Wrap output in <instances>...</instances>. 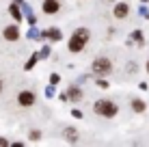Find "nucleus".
<instances>
[{
  "label": "nucleus",
  "instance_id": "f257e3e1",
  "mask_svg": "<svg viewBox=\"0 0 149 147\" xmlns=\"http://www.w3.org/2000/svg\"><path fill=\"white\" fill-rule=\"evenodd\" d=\"M86 41H89V30L86 28H78L74 35H71V39H69V50L71 52H80V50H84Z\"/></svg>",
  "mask_w": 149,
  "mask_h": 147
},
{
  "label": "nucleus",
  "instance_id": "f03ea898",
  "mask_svg": "<svg viewBox=\"0 0 149 147\" xmlns=\"http://www.w3.org/2000/svg\"><path fill=\"white\" fill-rule=\"evenodd\" d=\"M93 110L97 115H102V117H115V115H117V106L112 102H108V100H100V102H95Z\"/></svg>",
  "mask_w": 149,
  "mask_h": 147
},
{
  "label": "nucleus",
  "instance_id": "7ed1b4c3",
  "mask_svg": "<svg viewBox=\"0 0 149 147\" xmlns=\"http://www.w3.org/2000/svg\"><path fill=\"white\" fill-rule=\"evenodd\" d=\"M108 72H112V63H110L108 59H95V61H93V74L106 76Z\"/></svg>",
  "mask_w": 149,
  "mask_h": 147
},
{
  "label": "nucleus",
  "instance_id": "20e7f679",
  "mask_svg": "<svg viewBox=\"0 0 149 147\" xmlns=\"http://www.w3.org/2000/svg\"><path fill=\"white\" fill-rule=\"evenodd\" d=\"M2 35H4V39H7V41H15V39L19 37V30H17V26H7Z\"/></svg>",
  "mask_w": 149,
  "mask_h": 147
},
{
  "label": "nucleus",
  "instance_id": "39448f33",
  "mask_svg": "<svg viewBox=\"0 0 149 147\" xmlns=\"http://www.w3.org/2000/svg\"><path fill=\"white\" fill-rule=\"evenodd\" d=\"M17 102L22 104V106H30L35 102V95L30 93V91H22V93H19V98H17Z\"/></svg>",
  "mask_w": 149,
  "mask_h": 147
},
{
  "label": "nucleus",
  "instance_id": "423d86ee",
  "mask_svg": "<svg viewBox=\"0 0 149 147\" xmlns=\"http://www.w3.org/2000/svg\"><path fill=\"white\" fill-rule=\"evenodd\" d=\"M58 9H61V4L56 0H45L43 2V13H56Z\"/></svg>",
  "mask_w": 149,
  "mask_h": 147
},
{
  "label": "nucleus",
  "instance_id": "0eeeda50",
  "mask_svg": "<svg viewBox=\"0 0 149 147\" xmlns=\"http://www.w3.org/2000/svg\"><path fill=\"white\" fill-rule=\"evenodd\" d=\"M127 11H130V7H127L125 2H121V4H117V7H115V15H117V17H125Z\"/></svg>",
  "mask_w": 149,
  "mask_h": 147
},
{
  "label": "nucleus",
  "instance_id": "6e6552de",
  "mask_svg": "<svg viewBox=\"0 0 149 147\" xmlns=\"http://www.w3.org/2000/svg\"><path fill=\"white\" fill-rule=\"evenodd\" d=\"M67 95H69V100H74V102H78V100L82 98V91H80L78 87H69Z\"/></svg>",
  "mask_w": 149,
  "mask_h": 147
},
{
  "label": "nucleus",
  "instance_id": "1a4fd4ad",
  "mask_svg": "<svg viewBox=\"0 0 149 147\" xmlns=\"http://www.w3.org/2000/svg\"><path fill=\"white\" fill-rule=\"evenodd\" d=\"M43 37H50V39H54V41H58V39H61V30H56V28L43 30Z\"/></svg>",
  "mask_w": 149,
  "mask_h": 147
},
{
  "label": "nucleus",
  "instance_id": "9d476101",
  "mask_svg": "<svg viewBox=\"0 0 149 147\" xmlns=\"http://www.w3.org/2000/svg\"><path fill=\"white\" fill-rule=\"evenodd\" d=\"M65 139H67L69 143H76V141H78V132H76L74 128H67L65 130Z\"/></svg>",
  "mask_w": 149,
  "mask_h": 147
},
{
  "label": "nucleus",
  "instance_id": "9b49d317",
  "mask_svg": "<svg viewBox=\"0 0 149 147\" xmlns=\"http://www.w3.org/2000/svg\"><path fill=\"white\" fill-rule=\"evenodd\" d=\"M132 108H134L136 113H143V110H145V102H143V100H134V102H132Z\"/></svg>",
  "mask_w": 149,
  "mask_h": 147
},
{
  "label": "nucleus",
  "instance_id": "f8f14e48",
  "mask_svg": "<svg viewBox=\"0 0 149 147\" xmlns=\"http://www.w3.org/2000/svg\"><path fill=\"white\" fill-rule=\"evenodd\" d=\"M9 11H11L13 20H17V22L22 20V13H19V7H17V4H11V9H9Z\"/></svg>",
  "mask_w": 149,
  "mask_h": 147
},
{
  "label": "nucleus",
  "instance_id": "ddd939ff",
  "mask_svg": "<svg viewBox=\"0 0 149 147\" xmlns=\"http://www.w3.org/2000/svg\"><path fill=\"white\" fill-rule=\"evenodd\" d=\"M35 63H37V54H33V56L28 59V63H26V69H33V67H35Z\"/></svg>",
  "mask_w": 149,
  "mask_h": 147
},
{
  "label": "nucleus",
  "instance_id": "4468645a",
  "mask_svg": "<svg viewBox=\"0 0 149 147\" xmlns=\"http://www.w3.org/2000/svg\"><path fill=\"white\" fill-rule=\"evenodd\" d=\"M30 139H33V141H39V139H41V132H39V130H35V132H30Z\"/></svg>",
  "mask_w": 149,
  "mask_h": 147
},
{
  "label": "nucleus",
  "instance_id": "2eb2a0df",
  "mask_svg": "<svg viewBox=\"0 0 149 147\" xmlns=\"http://www.w3.org/2000/svg\"><path fill=\"white\" fill-rule=\"evenodd\" d=\"M134 39H136V41H138V45H143V35H141V33H138V30H136V33H134Z\"/></svg>",
  "mask_w": 149,
  "mask_h": 147
},
{
  "label": "nucleus",
  "instance_id": "dca6fc26",
  "mask_svg": "<svg viewBox=\"0 0 149 147\" xmlns=\"http://www.w3.org/2000/svg\"><path fill=\"white\" fill-rule=\"evenodd\" d=\"M50 80H52V84H58V74H52V76H50Z\"/></svg>",
  "mask_w": 149,
  "mask_h": 147
},
{
  "label": "nucleus",
  "instance_id": "f3484780",
  "mask_svg": "<svg viewBox=\"0 0 149 147\" xmlns=\"http://www.w3.org/2000/svg\"><path fill=\"white\" fill-rule=\"evenodd\" d=\"M48 54H50V48H43V50H41V54H39V56H41V59H45Z\"/></svg>",
  "mask_w": 149,
  "mask_h": 147
},
{
  "label": "nucleus",
  "instance_id": "a211bd4d",
  "mask_svg": "<svg viewBox=\"0 0 149 147\" xmlns=\"http://www.w3.org/2000/svg\"><path fill=\"white\" fill-rule=\"evenodd\" d=\"M97 84H100L102 89H106V87H108V82H106V80H97Z\"/></svg>",
  "mask_w": 149,
  "mask_h": 147
},
{
  "label": "nucleus",
  "instance_id": "6ab92c4d",
  "mask_svg": "<svg viewBox=\"0 0 149 147\" xmlns=\"http://www.w3.org/2000/svg\"><path fill=\"white\" fill-rule=\"evenodd\" d=\"M71 117H76V119H80V117H82V113H80V110H74V113H71Z\"/></svg>",
  "mask_w": 149,
  "mask_h": 147
},
{
  "label": "nucleus",
  "instance_id": "aec40b11",
  "mask_svg": "<svg viewBox=\"0 0 149 147\" xmlns=\"http://www.w3.org/2000/svg\"><path fill=\"white\" fill-rule=\"evenodd\" d=\"M141 15H145V17H149V11H147L145 7H141Z\"/></svg>",
  "mask_w": 149,
  "mask_h": 147
},
{
  "label": "nucleus",
  "instance_id": "412c9836",
  "mask_svg": "<svg viewBox=\"0 0 149 147\" xmlns=\"http://www.w3.org/2000/svg\"><path fill=\"white\" fill-rule=\"evenodd\" d=\"M4 145H9V141L7 139H0V147H4Z\"/></svg>",
  "mask_w": 149,
  "mask_h": 147
},
{
  "label": "nucleus",
  "instance_id": "4be33fe9",
  "mask_svg": "<svg viewBox=\"0 0 149 147\" xmlns=\"http://www.w3.org/2000/svg\"><path fill=\"white\" fill-rule=\"evenodd\" d=\"M147 72H149V63H147Z\"/></svg>",
  "mask_w": 149,
  "mask_h": 147
},
{
  "label": "nucleus",
  "instance_id": "5701e85b",
  "mask_svg": "<svg viewBox=\"0 0 149 147\" xmlns=\"http://www.w3.org/2000/svg\"><path fill=\"white\" fill-rule=\"evenodd\" d=\"M0 87H2V84H0Z\"/></svg>",
  "mask_w": 149,
  "mask_h": 147
}]
</instances>
